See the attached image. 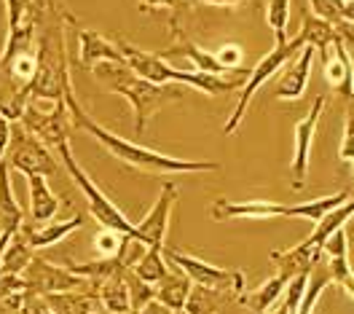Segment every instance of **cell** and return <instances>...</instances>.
<instances>
[{
	"label": "cell",
	"instance_id": "obj_43",
	"mask_svg": "<svg viewBox=\"0 0 354 314\" xmlns=\"http://www.w3.org/2000/svg\"><path fill=\"white\" fill-rule=\"evenodd\" d=\"M191 3V0H188ZM194 3H207V6H221V8H236V6H244L250 0H194Z\"/></svg>",
	"mask_w": 354,
	"mask_h": 314
},
{
	"label": "cell",
	"instance_id": "obj_41",
	"mask_svg": "<svg viewBox=\"0 0 354 314\" xmlns=\"http://www.w3.org/2000/svg\"><path fill=\"white\" fill-rule=\"evenodd\" d=\"M8 137H11V121L0 116V161L6 158V148H8Z\"/></svg>",
	"mask_w": 354,
	"mask_h": 314
},
{
	"label": "cell",
	"instance_id": "obj_9",
	"mask_svg": "<svg viewBox=\"0 0 354 314\" xmlns=\"http://www.w3.org/2000/svg\"><path fill=\"white\" fill-rule=\"evenodd\" d=\"M325 102L328 97L319 94L314 102H311L309 113L295 124V154H292V178H290V185L295 191L304 188L306 183V175H309V158H311V145H314V137H317V124L325 113Z\"/></svg>",
	"mask_w": 354,
	"mask_h": 314
},
{
	"label": "cell",
	"instance_id": "obj_30",
	"mask_svg": "<svg viewBox=\"0 0 354 314\" xmlns=\"http://www.w3.org/2000/svg\"><path fill=\"white\" fill-rule=\"evenodd\" d=\"M223 298H225V293L194 285L191 293H188V301H185V309H183V312L185 314H215ZM228 298H231V295H228Z\"/></svg>",
	"mask_w": 354,
	"mask_h": 314
},
{
	"label": "cell",
	"instance_id": "obj_16",
	"mask_svg": "<svg viewBox=\"0 0 354 314\" xmlns=\"http://www.w3.org/2000/svg\"><path fill=\"white\" fill-rule=\"evenodd\" d=\"M75 30H78V59H81L84 68L91 70L100 62H118V65H124V57H121L115 41H108L105 35H100L94 30H84L78 24H75Z\"/></svg>",
	"mask_w": 354,
	"mask_h": 314
},
{
	"label": "cell",
	"instance_id": "obj_46",
	"mask_svg": "<svg viewBox=\"0 0 354 314\" xmlns=\"http://www.w3.org/2000/svg\"><path fill=\"white\" fill-rule=\"evenodd\" d=\"M183 3H188V0H183Z\"/></svg>",
	"mask_w": 354,
	"mask_h": 314
},
{
	"label": "cell",
	"instance_id": "obj_4",
	"mask_svg": "<svg viewBox=\"0 0 354 314\" xmlns=\"http://www.w3.org/2000/svg\"><path fill=\"white\" fill-rule=\"evenodd\" d=\"M304 48V44H301V38L295 35L292 41H282V44H277L268 54H266L263 59H258V65H255V70H250V78L244 81L242 91H239V102H236V108H234V113L228 116V121H225V127H223V135H234L236 129H239V124H242L244 113H247V108H250V100H252V94L263 86L266 81H271L279 70L288 65L292 57H298V51Z\"/></svg>",
	"mask_w": 354,
	"mask_h": 314
},
{
	"label": "cell",
	"instance_id": "obj_34",
	"mask_svg": "<svg viewBox=\"0 0 354 314\" xmlns=\"http://www.w3.org/2000/svg\"><path fill=\"white\" fill-rule=\"evenodd\" d=\"M6 14H8V33L22 27L27 19L35 17V0H6Z\"/></svg>",
	"mask_w": 354,
	"mask_h": 314
},
{
	"label": "cell",
	"instance_id": "obj_1",
	"mask_svg": "<svg viewBox=\"0 0 354 314\" xmlns=\"http://www.w3.org/2000/svg\"><path fill=\"white\" fill-rule=\"evenodd\" d=\"M65 105H67V113H70L73 127L84 129V132L94 137L105 151H111L115 158H121L124 164H129V167L140 169V172H148V175L188 172V175H191V172H215V169H221V164H215V161H185V158L167 156V154H158V151H151V148L140 145V142L118 137L115 132L105 129L102 124H97V121L81 108V102L75 100L73 86L65 91Z\"/></svg>",
	"mask_w": 354,
	"mask_h": 314
},
{
	"label": "cell",
	"instance_id": "obj_22",
	"mask_svg": "<svg viewBox=\"0 0 354 314\" xmlns=\"http://www.w3.org/2000/svg\"><path fill=\"white\" fill-rule=\"evenodd\" d=\"M27 185H30V218H32V223H48L59 212V199L51 194V188L46 185V178H41V175L27 178Z\"/></svg>",
	"mask_w": 354,
	"mask_h": 314
},
{
	"label": "cell",
	"instance_id": "obj_5",
	"mask_svg": "<svg viewBox=\"0 0 354 314\" xmlns=\"http://www.w3.org/2000/svg\"><path fill=\"white\" fill-rule=\"evenodd\" d=\"M6 167L11 172H19L24 178L41 175V178H51L57 175V158L51 156V151L46 148L41 140L30 135L19 121L11 124V137H8V148H6Z\"/></svg>",
	"mask_w": 354,
	"mask_h": 314
},
{
	"label": "cell",
	"instance_id": "obj_20",
	"mask_svg": "<svg viewBox=\"0 0 354 314\" xmlns=\"http://www.w3.org/2000/svg\"><path fill=\"white\" fill-rule=\"evenodd\" d=\"M24 223V212L14 188H11V169L6 167V161H0V234L14 237Z\"/></svg>",
	"mask_w": 354,
	"mask_h": 314
},
{
	"label": "cell",
	"instance_id": "obj_32",
	"mask_svg": "<svg viewBox=\"0 0 354 314\" xmlns=\"http://www.w3.org/2000/svg\"><path fill=\"white\" fill-rule=\"evenodd\" d=\"M266 22L274 30L277 44L288 41V24H290V0H268L266 3Z\"/></svg>",
	"mask_w": 354,
	"mask_h": 314
},
{
	"label": "cell",
	"instance_id": "obj_36",
	"mask_svg": "<svg viewBox=\"0 0 354 314\" xmlns=\"http://www.w3.org/2000/svg\"><path fill=\"white\" fill-rule=\"evenodd\" d=\"M338 158L354 164V100H349V111H346V127H344V140H341V151Z\"/></svg>",
	"mask_w": 354,
	"mask_h": 314
},
{
	"label": "cell",
	"instance_id": "obj_40",
	"mask_svg": "<svg viewBox=\"0 0 354 314\" xmlns=\"http://www.w3.org/2000/svg\"><path fill=\"white\" fill-rule=\"evenodd\" d=\"M140 3V11H158V8H175L177 3H183V0H137Z\"/></svg>",
	"mask_w": 354,
	"mask_h": 314
},
{
	"label": "cell",
	"instance_id": "obj_11",
	"mask_svg": "<svg viewBox=\"0 0 354 314\" xmlns=\"http://www.w3.org/2000/svg\"><path fill=\"white\" fill-rule=\"evenodd\" d=\"M288 204H274L255 199V202H231L215 199L209 204L212 221H271V218H288Z\"/></svg>",
	"mask_w": 354,
	"mask_h": 314
},
{
	"label": "cell",
	"instance_id": "obj_37",
	"mask_svg": "<svg viewBox=\"0 0 354 314\" xmlns=\"http://www.w3.org/2000/svg\"><path fill=\"white\" fill-rule=\"evenodd\" d=\"M124 239H127V237H121V234H115V231H108V228H105L102 234H97L94 247H97L100 258H111V255H118V252H121Z\"/></svg>",
	"mask_w": 354,
	"mask_h": 314
},
{
	"label": "cell",
	"instance_id": "obj_7",
	"mask_svg": "<svg viewBox=\"0 0 354 314\" xmlns=\"http://www.w3.org/2000/svg\"><path fill=\"white\" fill-rule=\"evenodd\" d=\"M19 124L35 140H41L46 148L59 151L62 145L70 142V127H73V121H70V113H67L65 102L51 105V111H41L38 102H30L24 108Z\"/></svg>",
	"mask_w": 354,
	"mask_h": 314
},
{
	"label": "cell",
	"instance_id": "obj_6",
	"mask_svg": "<svg viewBox=\"0 0 354 314\" xmlns=\"http://www.w3.org/2000/svg\"><path fill=\"white\" fill-rule=\"evenodd\" d=\"M164 258L169 264H175L194 285L209 288V290H221L225 295H231V298L244 295V274L239 269H221V266H212V264L201 261L196 255H185L180 250H164Z\"/></svg>",
	"mask_w": 354,
	"mask_h": 314
},
{
	"label": "cell",
	"instance_id": "obj_14",
	"mask_svg": "<svg viewBox=\"0 0 354 314\" xmlns=\"http://www.w3.org/2000/svg\"><path fill=\"white\" fill-rule=\"evenodd\" d=\"M322 59V70H325V78L330 81V86L341 97L352 100L354 97V84H352V62H349V54L344 48V41L341 35L330 44V48L325 54H319Z\"/></svg>",
	"mask_w": 354,
	"mask_h": 314
},
{
	"label": "cell",
	"instance_id": "obj_35",
	"mask_svg": "<svg viewBox=\"0 0 354 314\" xmlns=\"http://www.w3.org/2000/svg\"><path fill=\"white\" fill-rule=\"evenodd\" d=\"M309 3L314 17L330 22L333 27L341 24V6H344V0H309Z\"/></svg>",
	"mask_w": 354,
	"mask_h": 314
},
{
	"label": "cell",
	"instance_id": "obj_28",
	"mask_svg": "<svg viewBox=\"0 0 354 314\" xmlns=\"http://www.w3.org/2000/svg\"><path fill=\"white\" fill-rule=\"evenodd\" d=\"M132 271L148 285L161 282L167 277V271H169V261L164 258V247H148L142 252V258L132 266Z\"/></svg>",
	"mask_w": 354,
	"mask_h": 314
},
{
	"label": "cell",
	"instance_id": "obj_39",
	"mask_svg": "<svg viewBox=\"0 0 354 314\" xmlns=\"http://www.w3.org/2000/svg\"><path fill=\"white\" fill-rule=\"evenodd\" d=\"M218 59H221L223 65L228 70H234V68H239V59H242V51L236 48V46H225V48H221L218 54H215Z\"/></svg>",
	"mask_w": 354,
	"mask_h": 314
},
{
	"label": "cell",
	"instance_id": "obj_2",
	"mask_svg": "<svg viewBox=\"0 0 354 314\" xmlns=\"http://www.w3.org/2000/svg\"><path fill=\"white\" fill-rule=\"evenodd\" d=\"M94 78L108 86L111 91L121 94L134 111V135L142 137L145 135V127L151 121V116L156 111H161L169 100H180V91L169 89V86H156L151 81L140 78L137 73L127 68V65H118V62H100L91 68Z\"/></svg>",
	"mask_w": 354,
	"mask_h": 314
},
{
	"label": "cell",
	"instance_id": "obj_42",
	"mask_svg": "<svg viewBox=\"0 0 354 314\" xmlns=\"http://www.w3.org/2000/svg\"><path fill=\"white\" fill-rule=\"evenodd\" d=\"M132 314H172L169 312V309H167V306H161V304H158V301H148V304H145V306H140V309H134Z\"/></svg>",
	"mask_w": 354,
	"mask_h": 314
},
{
	"label": "cell",
	"instance_id": "obj_25",
	"mask_svg": "<svg viewBox=\"0 0 354 314\" xmlns=\"http://www.w3.org/2000/svg\"><path fill=\"white\" fill-rule=\"evenodd\" d=\"M97 298H100L102 309L108 314H132L129 293H127V282H124V271H118V274H113L108 279H102Z\"/></svg>",
	"mask_w": 354,
	"mask_h": 314
},
{
	"label": "cell",
	"instance_id": "obj_13",
	"mask_svg": "<svg viewBox=\"0 0 354 314\" xmlns=\"http://www.w3.org/2000/svg\"><path fill=\"white\" fill-rule=\"evenodd\" d=\"M314 48L311 46H304L298 51V57H292L288 65L279 73V84L274 89V97L277 100H301L304 91H306V84H309L311 75V62H314Z\"/></svg>",
	"mask_w": 354,
	"mask_h": 314
},
{
	"label": "cell",
	"instance_id": "obj_18",
	"mask_svg": "<svg viewBox=\"0 0 354 314\" xmlns=\"http://www.w3.org/2000/svg\"><path fill=\"white\" fill-rule=\"evenodd\" d=\"M194 288V282L183 274V271L177 269L175 264H169V271H167V277L161 279V282H156L153 285V298L161 304V306H167L169 312H183L185 309V301H188V293Z\"/></svg>",
	"mask_w": 354,
	"mask_h": 314
},
{
	"label": "cell",
	"instance_id": "obj_21",
	"mask_svg": "<svg viewBox=\"0 0 354 314\" xmlns=\"http://www.w3.org/2000/svg\"><path fill=\"white\" fill-rule=\"evenodd\" d=\"M330 285H333L330 266H328V258L322 255V258L311 266L309 274H306V288H304V295H301V304H298V312L295 314H314L319 298H322V293L328 290Z\"/></svg>",
	"mask_w": 354,
	"mask_h": 314
},
{
	"label": "cell",
	"instance_id": "obj_3",
	"mask_svg": "<svg viewBox=\"0 0 354 314\" xmlns=\"http://www.w3.org/2000/svg\"><path fill=\"white\" fill-rule=\"evenodd\" d=\"M57 154H59V158H62V167L67 169V175L73 178V183H75V185L81 188V194L86 196L88 212L94 215V221L102 225V228H108V231H115V234H121V237L134 239V223L124 215V210H118V207L102 194V188H97V183L81 169V164L73 158L70 142L62 145Z\"/></svg>",
	"mask_w": 354,
	"mask_h": 314
},
{
	"label": "cell",
	"instance_id": "obj_23",
	"mask_svg": "<svg viewBox=\"0 0 354 314\" xmlns=\"http://www.w3.org/2000/svg\"><path fill=\"white\" fill-rule=\"evenodd\" d=\"M290 279H292V277L282 274V271H277V277L266 279L258 290L247 293V295H239V301H242L252 314H266L279 298H282V293H285V288L290 285Z\"/></svg>",
	"mask_w": 354,
	"mask_h": 314
},
{
	"label": "cell",
	"instance_id": "obj_10",
	"mask_svg": "<svg viewBox=\"0 0 354 314\" xmlns=\"http://www.w3.org/2000/svg\"><path fill=\"white\" fill-rule=\"evenodd\" d=\"M177 185L175 183H164L158 191V199L153 202L151 212L134 223V239L142 242L145 247H164L167 242V231H169V215L177 202Z\"/></svg>",
	"mask_w": 354,
	"mask_h": 314
},
{
	"label": "cell",
	"instance_id": "obj_45",
	"mask_svg": "<svg viewBox=\"0 0 354 314\" xmlns=\"http://www.w3.org/2000/svg\"><path fill=\"white\" fill-rule=\"evenodd\" d=\"M175 314H185V312H175Z\"/></svg>",
	"mask_w": 354,
	"mask_h": 314
},
{
	"label": "cell",
	"instance_id": "obj_33",
	"mask_svg": "<svg viewBox=\"0 0 354 314\" xmlns=\"http://www.w3.org/2000/svg\"><path fill=\"white\" fill-rule=\"evenodd\" d=\"M124 282H127V293H129V306L134 309H140V306H145L148 301H153V285H148V282H142L132 269H124Z\"/></svg>",
	"mask_w": 354,
	"mask_h": 314
},
{
	"label": "cell",
	"instance_id": "obj_17",
	"mask_svg": "<svg viewBox=\"0 0 354 314\" xmlns=\"http://www.w3.org/2000/svg\"><path fill=\"white\" fill-rule=\"evenodd\" d=\"M175 54H180V57H188L191 62H194V68H196V73H207V75H228L231 70L223 65L221 59L212 54V51H207V48H201V46H196L194 41H188L183 33H177L175 35V46H169V48H164L158 57L161 59H167V57H175ZM236 70V68H234Z\"/></svg>",
	"mask_w": 354,
	"mask_h": 314
},
{
	"label": "cell",
	"instance_id": "obj_15",
	"mask_svg": "<svg viewBox=\"0 0 354 314\" xmlns=\"http://www.w3.org/2000/svg\"><path fill=\"white\" fill-rule=\"evenodd\" d=\"M322 255L328 258V266L333 274V285L344 288L354 298V269L352 261H349V239H346V231H335L330 239L322 247Z\"/></svg>",
	"mask_w": 354,
	"mask_h": 314
},
{
	"label": "cell",
	"instance_id": "obj_31",
	"mask_svg": "<svg viewBox=\"0 0 354 314\" xmlns=\"http://www.w3.org/2000/svg\"><path fill=\"white\" fill-rule=\"evenodd\" d=\"M27 105H30V91L27 89H19L14 84L0 86V116L3 118H8L11 124L19 121Z\"/></svg>",
	"mask_w": 354,
	"mask_h": 314
},
{
	"label": "cell",
	"instance_id": "obj_29",
	"mask_svg": "<svg viewBox=\"0 0 354 314\" xmlns=\"http://www.w3.org/2000/svg\"><path fill=\"white\" fill-rule=\"evenodd\" d=\"M67 269L78 274V277H88L94 282H102L113 274L124 271L127 266H124L121 255H111V258H97V261H88V264H67Z\"/></svg>",
	"mask_w": 354,
	"mask_h": 314
},
{
	"label": "cell",
	"instance_id": "obj_19",
	"mask_svg": "<svg viewBox=\"0 0 354 314\" xmlns=\"http://www.w3.org/2000/svg\"><path fill=\"white\" fill-rule=\"evenodd\" d=\"M84 225V215H73V218H67V221H59V223H22V231L24 239L30 242V247L35 250H44V247H51L57 245L59 239H65V237H70L75 228H81Z\"/></svg>",
	"mask_w": 354,
	"mask_h": 314
},
{
	"label": "cell",
	"instance_id": "obj_8",
	"mask_svg": "<svg viewBox=\"0 0 354 314\" xmlns=\"http://www.w3.org/2000/svg\"><path fill=\"white\" fill-rule=\"evenodd\" d=\"M22 279L27 285V293L32 295H57V293H73L84 288V277L62 266H54L46 258H32L30 266L22 271Z\"/></svg>",
	"mask_w": 354,
	"mask_h": 314
},
{
	"label": "cell",
	"instance_id": "obj_27",
	"mask_svg": "<svg viewBox=\"0 0 354 314\" xmlns=\"http://www.w3.org/2000/svg\"><path fill=\"white\" fill-rule=\"evenodd\" d=\"M349 196H352V191H338V194L322 196V199H311V202H304V204H292V207L288 210V218H306V221H311V223H317V221H322L330 210L341 207Z\"/></svg>",
	"mask_w": 354,
	"mask_h": 314
},
{
	"label": "cell",
	"instance_id": "obj_26",
	"mask_svg": "<svg viewBox=\"0 0 354 314\" xmlns=\"http://www.w3.org/2000/svg\"><path fill=\"white\" fill-rule=\"evenodd\" d=\"M35 255H32V247L30 242L24 239L22 231H17L11 239H8V245L3 250V258H0V274H22L27 266H30V261H32Z\"/></svg>",
	"mask_w": 354,
	"mask_h": 314
},
{
	"label": "cell",
	"instance_id": "obj_24",
	"mask_svg": "<svg viewBox=\"0 0 354 314\" xmlns=\"http://www.w3.org/2000/svg\"><path fill=\"white\" fill-rule=\"evenodd\" d=\"M298 38H301V44L304 46H311L317 54H325V51L330 48L333 41L338 38V30H335L330 22H325V19L314 17L311 11H306V17H304V27H301Z\"/></svg>",
	"mask_w": 354,
	"mask_h": 314
},
{
	"label": "cell",
	"instance_id": "obj_44",
	"mask_svg": "<svg viewBox=\"0 0 354 314\" xmlns=\"http://www.w3.org/2000/svg\"><path fill=\"white\" fill-rule=\"evenodd\" d=\"M8 239H11V237H6V234H0V258H3V250H6V245H8Z\"/></svg>",
	"mask_w": 354,
	"mask_h": 314
},
{
	"label": "cell",
	"instance_id": "obj_12",
	"mask_svg": "<svg viewBox=\"0 0 354 314\" xmlns=\"http://www.w3.org/2000/svg\"><path fill=\"white\" fill-rule=\"evenodd\" d=\"M354 218V194L346 199V202L341 204V207H335V210H330L322 221H317L314 223V231H311L309 237L301 242V245H295V250L298 252H304L306 258H311V261H317L319 255H322V247H325V242L330 239L335 231H341L344 225L349 223Z\"/></svg>",
	"mask_w": 354,
	"mask_h": 314
},
{
	"label": "cell",
	"instance_id": "obj_38",
	"mask_svg": "<svg viewBox=\"0 0 354 314\" xmlns=\"http://www.w3.org/2000/svg\"><path fill=\"white\" fill-rule=\"evenodd\" d=\"M24 314H57L48 304L46 298H38L32 293H27V304H24Z\"/></svg>",
	"mask_w": 354,
	"mask_h": 314
}]
</instances>
